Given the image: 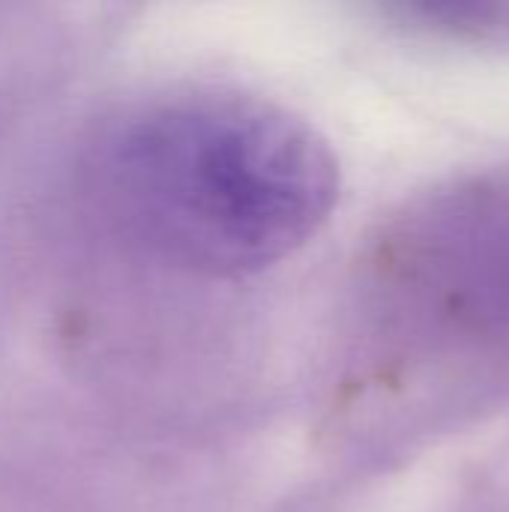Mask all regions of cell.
<instances>
[{"instance_id":"1","label":"cell","mask_w":509,"mask_h":512,"mask_svg":"<svg viewBox=\"0 0 509 512\" xmlns=\"http://www.w3.org/2000/svg\"><path fill=\"white\" fill-rule=\"evenodd\" d=\"M96 168L114 222L201 273L288 258L339 198V162L312 126L228 93L171 96L135 111L102 141Z\"/></svg>"}]
</instances>
